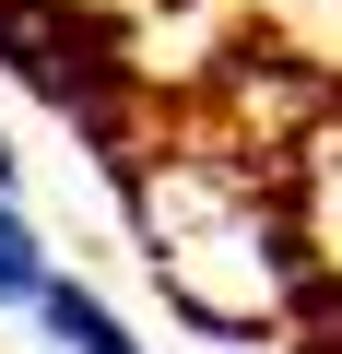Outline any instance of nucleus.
<instances>
[{"label": "nucleus", "instance_id": "obj_2", "mask_svg": "<svg viewBox=\"0 0 342 354\" xmlns=\"http://www.w3.org/2000/svg\"><path fill=\"white\" fill-rule=\"evenodd\" d=\"M36 330H48L59 354H142V342H130V319H118L95 283H71V272H48V295H36Z\"/></svg>", "mask_w": 342, "mask_h": 354}, {"label": "nucleus", "instance_id": "obj_3", "mask_svg": "<svg viewBox=\"0 0 342 354\" xmlns=\"http://www.w3.org/2000/svg\"><path fill=\"white\" fill-rule=\"evenodd\" d=\"M48 272H59V260H48V236L24 225V201H12V189H0V307H36V295H48Z\"/></svg>", "mask_w": 342, "mask_h": 354}, {"label": "nucleus", "instance_id": "obj_4", "mask_svg": "<svg viewBox=\"0 0 342 354\" xmlns=\"http://www.w3.org/2000/svg\"><path fill=\"white\" fill-rule=\"evenodd\" d=\"M0 189H12V142H0Z\"/></svg>", "mask_w": 342, "mask_h": 354}, {"label": "nucleus", "instance_id": "obj_1", "mask_svg": "<svg viewBox=\"0 0 342 354\" xmlns=\"http://www.w3.org/2000/svg\"><path fill=\"white\" fill-rule=\"evenodd\" d=\"M0 71L48 106H83L106 118V59H95V24H71L59 0H0Z\"/></svg>", "mask_w": 342, "mask_h": 354}]
</instances>
